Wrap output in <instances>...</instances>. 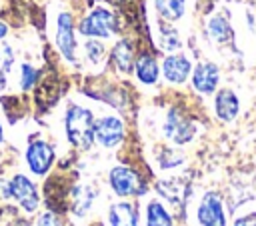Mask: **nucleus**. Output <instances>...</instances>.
Masks as SVG:
<instances>
[{"mask_svg": "<svg viewBox=\"0 0 256 226\" xmlns=\"http://www.w3.org/2000/svg\"><path fill=\"white\" fill-rule=\"evenodd\" d=\"M94 114L82 106H70L64 116V128L70 144L80 150H86L94 142Z\"/></svg>", "mask_w": 256, "mask_h": 226, "instance_id": "f257e3e1", "label": "nucleus"}, {"mask_svg": "<svg viewBox=\"0 0 256 226\" xmlns=\"http://www.w3.org/2000/svg\"><path fill=\"white\" fill-rule=\"evenodd\" d=\"M82 36L88 38H110L116 34V18L106 8H94L78 26Z\"/></svg>", "mask_w": 256, "mask_h": 226, "instance_id": "f03ea898", "label": "nucleus"}, {"mask_svg": "<svg viewBox=\"0 0 256 226\" xmlns=\"http://www.w3.org/2000/svg\"><path fill=\"white\" fill-rule=\"evenodd\" d=\"M108 180H110V188L118 196H140V194L146 192V184L142 182L138 172H134L128 166L112 168Z\"/></svg>", "mask_w": 256, "mask_h": 226, "instance_id": "7ed1b4c3", "label": "nucleus"}, {"mask_svg": "<svg viewBox=\"0 0 256 226\" xmlns=\"http://www.w3.org/2000/svg\"><path fill=\"white\" fill-rule=\"evenodd\" d=\"M164 134L174 144H186L194 138L196 126L182 110L170 108L168 114H166V120H164Z\"/></svg>", "mask_w": 256, "mask_h": 226, "instance_id": "20e7f679", "label": "nucleus"}, {"mask_svg": "<svg viewBox=\"0 0 256 226\" xmlns=\"http://www.w3.org/2000/svg\"><path fill=\"white\" fill-rule=\"evenodd\" d=\"M94 140L104 148H114L124 140V124L118 116H102L94 122Z\"/></svg>", "mask_w": 256, "mask_h": 226, "instance_id": "39448f33", "label": "nucleus"}, {"mask_svg": "<svg viewBox=\"0 0 256 226\" xmlns=\"http://www.w3.org/2000/svg\"><path fill=\"white\" fill-rule=\"evenodd\" d=\"M52 162H54V148L48 142L36 140V142L28 144V148H26V164L34 174H38V176L46 174L50 170Z\"/></svg>", "mask_w": 256, "mask_h": 226, "instance_id": "423d86ee", "label": "nucleus"}, {"mask_svg": "<svg viewBox=\"0 0 256 226\" xmlns=\"http://www.w3.org/2000/svg\"><path fill=\"white\" fill-rule=\"evenodd\" d=\"M10 194L12 198L26 210V212H34L40 204L36 186L32 184V180H28L24 174H16L10 180Z\"/></svg>", "mask_w": 256, "mask_h": 226, "instance_id": "0eeeda50", "label": "nucleus"}, {"mask_svg": "<svg viewBox=\"0 0 256 226\" xmlns=\"http://www.w3.org/2000/svg\"><path fill=\"white\" fill-rule=\"evenodd\" d=\"M56 46L62 52V56L68 62H76V38H74V24L72 16L68 12H62L58 16L56 26Z\"/></svg>", "mask_w": 256, "mask_h": 226, "instance_id": "6e6552de", "label": "nucleus"}, {"mask_svg": "<svg viewBox=\"0 0 256 226\" xmlns=\"http://www.w3.org/2000/svg\"><path fill=\"white\" fill-rule=\"evenodd\" d=\"M198 222L202 226H226V216H224V208L218 194L214 192L204 194L198 206Z\"/></svg>", "mask_w": 256, "mask_h": 226, "instance_id": "1a4fd4ad", "label": "nucleus"}, {"mask_svg": "<svg viewBox=\"0 0 256 226\" xmlns=\"http://www.w3.org/2000/svg\"><path fill=\"white\" fill-rule=\"evenodd\" d=\"M220 72L212 62H200L192 72V84L200 94H212L218 86Z\"/></svg>", "mask_w": 256, "mask_h": 226, "instance_id": "9d476101", "label": "nucleus"}, {"mask_svg": "<svg viewBox=\"0 0 256 226\" xmlns=\"http://www.w3.org/2000/svg\"><path fill=\"white\" fill-rule=\"evenodd\" d=\"M190 70H192V64H190V60H188L186 56H182V54H170V56H166L164 62H162L164 78H166L168 82H172V84H182V82L188 78Z\"/></svg>", "mask_w": 256, "mask_h": 226, "instance_id": "9b49d317", "label": "nucleus"}, {"mask_svg": "<svg viewBox=\"0 0 256 226\" xmlns=\"http://www.w3.org/2000/svg\"><path fill=\"white\" fill-rule=\"evenodd\" d=\"M214 110H216V116L220 120H224V122L234 120L238 110H240L238 96L232 90H220L216 94V100H214Z\"/></svg>", "mask_w": 256, "mask_h": 226, "instance_id": "f8f14e48", "label": "nucleus"}, {"mask_svg": "<svg viewBox=\"0 0 256 226\" xmlns=\"http://www.w3.org/2000/svg\"><path fill=\"white\" fill-rule=\"evenodd\" d=\"M134 70H136V76H138V80L142 84H154L158 80V72H160L158 62L150 52H144V54H140L136 58Z\"/></svg>", "mask_w": 256, "mask_h": 226, "instance_id": "ddd939ff", "label": "nucleus"}, {"mask_svg": "<svg viewBox=\"0 0 256 226\" xmlns=\"http://www.w3.org/2000/svg\"><path fill=\"white\" fill-rule=\"evenodd\" d=\"M110 60L114 62V66L124 72V74H130L132 68H134V48L128 40H120L114 48H112V54H110Z\"/></svg>", "mask_w": 256, "mask_h": 226, "instance_id": "4468645a", "label": "nucleus"}, {"mask_svg": "<svg viewBox=\"0 0 256 226\" xmlns=\"http://www.w3.org/2000/svg\"><path fill=\"white\" fill-rule=\"evenodd\" d=\"M108 224L110 226H138L134 206L128 202H116L110 206L108 212Z\"/></svg>", "mask_w": 256, "mask_h": 226, "instance_id": "2eb2a0df", "label": "nucleus"}, {"mask_svg": "<svg viewBox=\"0 0 256 226\" xmlns=\"http://www.w3.org/2000/svg\"><path fill=\"white\" fill-rule=\"evenodd\" d=\"M208 34L218 44H226V42H230L234 38L232 26H230L228 18L222 16V14H216V16L210 18V22H208Z\"/></svg>", "mask_w": 256, "mask_h": 226, "instance_id": "dca6fc26", "label": "nucleus"}, {"mask_svg": "<svg viewBox=\"0 0 256 226\" xmlns=\"http://www.w3.org/2000/svg\"><path fill=\"white\" fill-rule=\"evenodd\" d=\"M186 188L188 184L180 178H170V180H162L158 182V192H162L174 206H180L184 196H186Z\"/></svg>", "mask_w": 256, "mask_h": 226, "instance_id": "f3484780", "label": "nucleus"}, {"mask_svg": "<svg viewBox=\"0 0 256 226\" xmlns=\"http://www.w3.org/2000/svg\"><path fill=\"white\" fill-rule=\"evenodd\" d=\"M154 6L164 20L174 22V20L182 18V14L186 10V0H154Z\"/></svg>", "mask_w": 256, "mask_h": 226, "instance_id": "a211bd4d", "label": "nucleus"}, {"mask_svg": "<svg viewBox=\"0 0 256 226\" xmlns=\"http://www.w3.org/2000/svg\"><path fill=\"white\" fill-rule=\"evenodd\" d=\"M146 226H174L172 216L158 200H152L146 206Z\"/></svg>", "mask_w": 256, "mask_h": 226, "instance_id": "6ab92c4d", "label": "nucleus"}, {"mask_svg": "<svg viewBox=\"0 0 256 226\" xmlns=\"http://www.w3.org/2000/svg\"><path fill=\"white\" fill-rule=\"evenodd\" d=\"M90 204H92V190L88 186H78L74 190V212L78 216H82V214H86Z\"/></svg>", "mask_w": 256, "mask_h": 226, "instance_id": "aec40b11", "label": "nucleus"}, {"mask_svg": "<svg viewBox=\"0 0 256 226\" xmlns=\"http://www.w3.org/2000/svg\"><path fill=\"white\" fill-rule=\"evenodd\" d=\"M14 64V52L8 44L0 42V88L6 84V76Z\"/></svg>", "mask_w": 256, "mask_h": 226, "instance_id": "412c9836", "label": "nucleus"}, {"mask_svg": "<svg viewBox=\"0 0 256 226\" xmlns=\"http://www.w3.org/2000/svg\"><path fill=\"white\" fill-rule=\"evenodd\" d=\"M160 46L168 52H174L180 48V38L176 34V30L168 28V26H160Z\"/></svg>", "mask_w": 256, "mask_h": 226, "instance_id": "4be33fe9", "label": "nucleus"}, {"mask_svg": "<svg viewBox=\"0 0 256 226\" xmlns=\"http://www.w3.org/2000/svg\"><path fill=\"white\" fill-rule=\"evenodd\" d=\"M84 52H86V56H88V60H90L92 64H100L106 50H104V44H102V42H98L96 38H92V40H88V42L84 44Z\"/></svg>", "mask_w": 256, "mask_h": 226, "instance_id": "5701e85b", "label": "nucleus"}, {"mask_svg": "<svg viewBox=\"0 0 256 226\" xmlns=\"http://www.w3.org/2000/svg\"><path fill=\"white\" fill-rule=\"evenodd\" d=\"M36 78H38V70L32 68L30 64H22V88L24 90L32 88V84L36 82Z\"/></svg>", "mask_w": 256, "mask_h": 226, "instance_id": "b1692460", "label": "nucleus"}, {"mask_svg": "<svg viewBox=\"0 0 256 226\" xmlns=\"http://www.w3.org/2000/svg\"><path fill=\"white\" fill-rule=\"evenodd\" d=\"M36 226H60V222H58V218L54 216V212L50 210V212H44V214L38 218Z\"/></svg>", "mask_w": 256, "mask_h": 226, "instance_id": "393cba45", "label": "nucleus"}, {"mask_svg": "<svg viewBox=\"0 0 256 226\" xmlns=\"http://www.w3.org/2000/svg\"><path fill=\"white\" fill-rule=\"evenodd\" d=\"M234 226H256V214H248V216H242L234 222Z\"/></svg>", "mask_w": 256, "mask_h": 226, "instance_id": "a878e982", "label": "nucleus"}, {"mask_svg": "<svg viewBox=\"0 0 256 226\" xmlns=\"http://www.w3.org/2000/svg\"><path fill=\"white\" fill-rule=\"evenodd\" d=\"M10 196H12V194H10V182L0 180V198L6 200V198H10Z\"/></svg>", "mask_w": 256, "mask_h": 226, "instance_id": "bb28decb", "label": "nucleus"}, {"mask_svg": "<svg viewBox=\"0 0 256 226\" xmlns=\"http://www.w3.org/2000/svg\"><path fill=\"white\" fill-rule=\"evenodd\" d=\"M246 20H248V24H250V28L256 32V6H252L248 12H246Z\"/></svg>", "mask_w": 256, "mask_h": 226, "instance_id": "cd10ccee", "label": "nucleus"}, {"mask_svg": "<svg viewBox=\"0 0 256 226\" xmlns=\"http://www.w3.org/2000/svg\"><path fill=\"white\" fill-rule=\"evenodd\" d=\"M6 32H8V28H6V26L0 22V38H4V36H6Z\"/></svg>", "mask_w": 256, "mask_h": 226, "instance_id": "c85d7f7f", "label": "nucleus"}, {"mask_svg": "<svg viewBox=\"0 0 256 226\" xmlns=\"http://www.w3.org/2000/svg\"><path fill=\"white\" fill-rule=\"evenodd\" d=\"M2 136H4V132H2V124H0V142H2Z\"/></svg>", "mask_w": 256, "mask_h": 226, "instance_id": "c756f323", "label": "nucleus"}]
</instances>
